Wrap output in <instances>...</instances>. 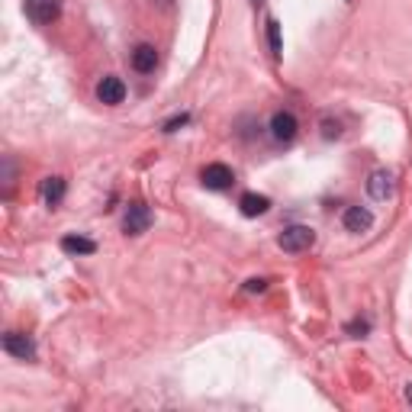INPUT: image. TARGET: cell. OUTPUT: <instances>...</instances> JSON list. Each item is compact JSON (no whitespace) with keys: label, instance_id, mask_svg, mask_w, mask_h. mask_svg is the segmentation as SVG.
Listing matches in <instances>:
<instances>
[{"label":"cell","instance_id":"obj_1","mask_svg":"<svg viewBox=\"0 0 412 412\" xmlns=\"http://www.w3.org/2000/svg\"><path fill=\"white\" fill-rule=\"evenodd\" d=\"M278 245L287 255H300V251H310L312 245H316V232H312L310 226H287V229L280 232Z\"/></svg>","mask_w":412,"mask_h":412},{"label":"cell","instance_id":"obj_2","mask_svg":"<svg viewBox=\"0 0 412 412\" xmlns=\"http://www.w3.org/2000/svg\"><path fill=\"white\" fill-rule=\"evenodd\" d=\"M152 226V210L145 206V203H129L126 213H122V232L126 236H142V232H149Z\"/></svg>","mask_w":412,"mask_h":412},{"label":"cell","instance_id":"obj_3","mask_svg":"<svg viewBox=\"0 0 412 412\" xmlns=\"http://www.w3.org/2000/svg\"><path fill=\"white\" fill-rule=\"evenodd\" d=\"M200 184L206 190H229L232 184H236V174H232V168L229 164H206L203 168V174H200Z\"/></svg>","mask_w":412,"mask_h":412},{"label":"cell","instance_id":"obj_4","mask_svg":"<svg viewBox=\"0 0 412 412\" xmlns=\"http://www.w3.org/2000/svg\"><path fill=\"white\" fill-rule=\"evenodd\" d=\"M26 16L39 26L55 23L61 16V0H26Z\"/></svg>","mask_w":412,"mask_h":412},{"label":"cell","instance_id":"obj_5","mask_svg":"<svg viewBox=\"0 0 412 412\" xmlns=\"http://www.w3.org/2000/svg\"><path fill=\"white\" fill-rule=\"evenodd\" d=\"M297 129H300V122L290 110H280V113L270 116V135H274L278 142H293V139H297Z\"/></svg>","mask_w":412,"mask_h":412},{"label":"cell","instance_id":"obj_6","mask_svg":"<svg viewBox=\"0 0 412 412\" xmlns=\"http://www.w3.org/2000/svg\"><path fill=\"white\" fill-rule=\"evenodd\" d=\"M4 352L14 354V358H20V361H33L36 358V342L29 335H23V332H7V335H4Z\"/></svg>","mask_w":412,"mask_h":412},{"label":"cell","instance_id":"obj_7","mask_svg":"<svg viewBox=\"0 0 412 412\" xmlns=\"http://www.w3.org/2000/svg\"><path fill=\"white\" fill-rule=\"evenodd\" d=\"M97 100L107 103V107H116V103L126 100V84H122V78L116 75H107L100 84H97Z\"/></svg>","mask_w":412,"mask_h":412},{"label":"cell","instance_id":"obj_8","mask_svg":"<svg viewBox=\"0 0 412 412\" xmlns=\"http://www.w3.org/2000/svg\"><path fill=\"white\" fill-rule=\"evenodd\" d=\"M158 65V52L155 46H149V42H139V46L132 48V68L139 71V75H152Z\"/></svg>","mask_w":412,"mask_h":412},{"label":"cell","instance_id":"obj_9","mask_svg":"<svg viewBox=\"0 0 412 412\" xmlns=\"http://www.w3.org/2000/svg\"><path fill=\"white\" fill-rule=\"evenodd\" d=\"M342 223H345L348 232H367L374 226V213L364 210V206H348L345 216H342Z\"/></svg>","mask_w":412,"mask_h":412},{"label":"cell","instance_id":"obj_10","mask_svg":"<svg viewBox=\"0 0 412 412\" xmlns=\"http://www.w3.org/2000/svg\"><path fill=\"white\" fill-rule=\"evenodd\" d=\"M367 194H371L374 200H386V196L393 194V174L390 171H374V174L367 177Z\"/></svg>","mask_w":412,"mask_h":412},{"label":"cell","instance_id":"obj_11","mask_svg":"<svg viewBox=\"0 0 412 412\" xmlns=\"http://www.w3.org/2000/svg\"><path fill=\"white\" fill-rule=\"evenodd\" d=\"M238 210H242V216H248V219L264 216V213L270 210V200L264 194H245L242 200H238Z\"/></svg>","mask_w":412,"mask_h":412},{"label":"cell","instance_id":"obj_12","mask_svg":"<svg viewBox=\"0 0 412 412\" xmlns=\"http://www.w3.org/2000/svg\"><path fill=\"white\" fill-rule=\"evenodd\" d=\"M39 190H42V200H46L48 206H58V203L65 200V177H46Z\"/></svg>","mask_w":412,"mask_h":412},{"label":"cell","instance_id":"obj_13","mask_svg":"<svg viewBox=\"0 0 412 412\" xmlns=\"http://www.w3.org/2000/svg\"><path fill=\"white\" fill-rule=\"evenodd\" d=\"M61 251H68V255H94L97 245L84 236H65L61 238Z\"/></svg>","mask_w":412,"mask_h":412},{"label":"cell","instance_id":"obj_14","mask_svg":"<svg viewBox=\"0 0 412 412\" xmlns=\"http://www.w3.org/2000/svg\"><path fill=\"white\" fill-rule=\"evenodd\" d=\"M268 46H270V55H274V58L284 52V46H280V23L278 20H268Z\"/></svg>","mask_w":412,"mask_h":412},{"label":"cell","instance_id":"obj_15","mask_svg":"<svg viewBox=\"0 0 412 412\" xmlns=\"http://www.w3.org/2000/svg\"><path fill=\"white\" fill-rule=\"evenodd\" d=\"M348 335L352 338H364L367 332H371V322H367V319H354V322H348Z\"/></svg>","mask_w":412,"mask_h":412},{"label":"cell","instance_id":"obj_16","mask_svg":"<svg viewBox=\"0 0 412 412\" xmlns=\"http://www.w3.org/2000/svg\"><path fill=\"white\" fill-rule=\"evenodd\" d=\"M190 122V113H181V116H171L168 122H164V132H177L181 126H187Z\"/></svg>","mask_w":412,"mask_h":412},{"label":"cell","instance_id":"obj_17","mask_svg":"<svg viewBox=\"0 0 412 412\" xmlns=\"http://www.w3.org/2000/svg\"><path fill=\"white\" fill-rule=\"evenodd\" d=\"M245 290H248V293H264V290H268V280L251 278V280H245Z\"/></svg>","mask_w":412,"mask_h":412},{"label":"cell","instance_id":"obj_18","mask_svg":"<svg viewBox=\"0 0 412 412\" xmlns=\"http://www.w3.org/2000/svg\"><path fill=\"white\" fill-rule=\"evenodd\" d=\"M4 187H7V194L14 187V162L10 158H4Z\"/></svg>","mask_w":412,"mask_h":412},{"label":"cell","instance_id":"obj_19","mask_svg":"<svg viewBox=\"0 0 412 412\" xmlns=\"http://www.w3.org/2000/svg\"><path fill=\"white\" fill-rule=\"evenodd\" d=\"M322 135H325V139H335V135H342V129H338V122L325 120L322 122Z\"/></svg>","mask_w":412,"mask_h":412},{"label":"cell","instance_id":"obj_20","mask_svg":"<svg viewBox=\"0 0 412 412\" xmlns=\"http://www.w3.org/2000/svg\"><path fill=\"white\" fill-rule=\"evenodd\" d=\"M403 396H406V403L412 406V384H406V390H403Z\"/></svg>","mask_w":412,"mask_h":412},{"label":"cell","instance_id":"obj_21","mask_svg":"<svg viewBox=\"0 0 412 412\" xmlns=\"http://www.w3.org/2000/svg\"><path fill=\"white\" fill-rule=\"evenodd\" d=\"M255 4H261V0H255Z\"/></svg>","mask_w":412,"mask_h":412}]
</instances>
